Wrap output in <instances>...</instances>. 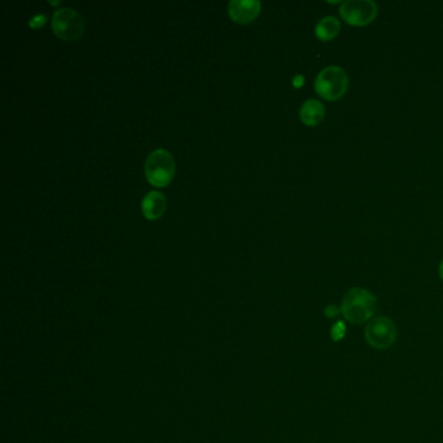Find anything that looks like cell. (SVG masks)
I'll list each match as a JSON object with an SVG mask.
<instances>
[{
	"instance_id": "6da1fadb",
	"label": "cell",
	"mask_w": 443,
	"mask_h": 443,
	"mask_svg": "<svg viewBox=\"0 0 443 443\" xmlns=\"http://www.w3.org/2000/svg\"><path fill=\"white\" fill-rule=\"evenodd\" d=\"M377 309V301L372 292L364 288H353L344 294L341 314L346 321L360 325L373 318Z\"/></svg>"
},
{
	"instance_id": "7a4b0ae2",
	"label": "cell",
	"mask_w": 443,
	"mask_h": 443,
	"mask_svg": "<svg viewBox=\"0 0 443 443\" xmlns=\"http://www.w3.org/2000/svg\"><path fill=\"white\" fill-rule=\"evenodd\" d=\"M349 89V75L346 71L337 66L330 65L322 69L315 79V90L317 94L328 101L341 99Z\"/></svg>"
},
{
	"instance_id": "3957f363",
	"label": "cell",
	"mask_w": 443,
	"mask_h": 443,
	"mask_svg": "<svg viewBox=\"0 0 443 443\" xmlns=\"http://www.w3.org/2000/svg\"><path fill=\"white\" fill-rule=\"evenodd\" d=\"M176 172V164L172 153L165 149H157L152 151L144 163V173L147 181L156 186L164 188L173 177Z\"/></svg>"
},
{
	"instance_id": "277c9868",
	"label": "cell",
	"mask_w": 443,
	"mask_h": 443,
	"mask_svg": "<svg viewBox=\"0 0 443 443\" xmlns=\"http://www.w3.org/2000/svg\"><path fill=\"white\" fill-rule=\"evenodd\" d=\"M366 341L376 350H388L396 341V327L393 320L386 316L373 317L364 330Z\"/></svg>"
},
{
	"instance_id": "5b68a950",
	"label": "cell",
	"mask_w": 443,
	"mask_h": 443,
	"mask_svg": "<svg viewBox=\"0 0 443 443\" xmlns=\"http://www.w3.org/2000/svg\"><path fill=\"white\" fill-rule=\"evenodd\" d=\"M51 26L59 38L68 42L79 38L85 27L81 14L72 8L56 10L52 16Z\"/></svg>"
},
{
	"instance_id": "8992f818",
	"label": "cell",
	"mask_w": 443,
	"mask_h": 443,
	"mask_svg": "<svg viewBox=\"0 0 443 443\" xmlns=\"http://www.w3.org/2000/svg\"><path fill=\"white\" fill-rule=\"evenodd\" d=\"M379 7L373 0H346L340 7V14L349 25L366 26L375 21Z\"/></svg>"
},
{
	"instance_id": "52a82bcc",
	"label": "cell",
	"mask_w": 443,
	"mask_h": 443,
	"mask_svg": "<svg viewBox=\"0 0 443 443\" xmlns=\"http://www.w3.org/2000/svg\"><path fill=\"white\" fill-rule=\"evenodd\" d=\"M262 10V3L257 0H231L228 12L233 21L238 24H249L253 21Z\"/></svg>"
},
{
	"instance_id": "ba28073f",
	"label": "cell",
	"mask_w": 443,
	"mask_h": 443,
	"mask_svg": "<svg viewBox=\"0 0 443 443\" xmlns=\"http://www.w3.org/2000/svg\"><path fill=\"white\" fill-rule=\"evenodd\" d=\"M142 214L149 220H157L165 212L166 199L160 191L152 190L142 201Z\"/></svg>"
},
{
	"instance_id": "9c48e42d",
	"label": "cell",
	"mask_w": 443,
	"mask_h": 443,
	"mask_svg": "<svg viewBox=\"0 0 443 443\" xmlns=\"http://www.w3.org/2000/svg\"><path fill=\"white\" fill-rule=\"evenodd\" d=\"M299 116L304 125L316 127L325 117V107L317 99H308L302 104Z\"/></svg>"
},
{
	"instance_id": "30bf717a",
	"label": "cell",
	"mask_w": 443,
	"mask_h": 443,
	"mask_svg": "<svg viewBox=\"0 0 443 443\" xmlns=\"http://www.w3.org/2000/svg\"><path fill=\"white\" fill-rule=\"evenodd\" d=\"M340 30H341V23L338 21V18L334 16H327L317 23L315 34L320 40L329 42L340 34Z\"/></svg>"
},
{
	"instance_id": "8fae6325",
	"label": "cell",
	"mask_w": 443,
	"mask_h": 443,
	"mask_svg": "<svg viewBox=\"0 0 443 443\" xmlns=\"http://www.w3.org/2000/svg\"><path fill=\"white\" fill-rule=\"evenodd\" d=\"M344 334H346V327H344L342 321H338L337 324L333 325V328H331V338L334 341H341L343 337H344Z\"/></svg>"
},
{
	"instance_id": "7c38bea8",
	"label": "cell",
	"mask_w": 443,
	"mask_h": 443,
	"mask_svg": "<svg viewBox=\"0 0 443 443\" xmlns=\"http://www.w3.org/2000/svg\"><path fill=\"white\" fill-rule=\"evenodd\" d=\"M341 312V308H338L337 305H328L327 308H325V315L327 316L330 317V318H334V317L337 316L338 314Z\"/></svg>"
},
{
	"instance_id": "4fadbf2b",
	"label": "cell",
	"mask_w": 443,
	"mask_h": 443,
	"mask_svg": "<svg viewBox=\"0 0 443 443\" xmlns=\"http://www.w3.org/2000/svg\"><path fill=\"white\" fill-rule=\"evenodd\" d=\"M45 21H46V16L45 14H38V16H36V17H33L30 20V26L38 27V26L43 25Z\"/></svg>"
},
{
	"instance_id": "5bb4252c",
	"label": "cell",
	"mask_w": 443,
	"mask_h": 443,
	"mask_svg": "<svg viewBox=\"0 0 443 443\" xmlns=\"http://www.w3.org/2000/svg\"><path fill=\"white\" fill-rule=\"evenodd\" d=\"M303 81H304L303 76L295 77V78H294V86H296V88H299V86H302V85H303Z\"/></svg>"
},
{
	"instance_id": "9a60e30c",
	"label": "cell",
	"mask_w": 443,
	"mask_h": 443,
	"mask_svg": "<svg viewBox=\"0 0 443 443\" xmlns=\"http://www.w3.org/2000/svg\"><path fill=\"white\" fill-rule=\"evenodd\" d=\"M438 273H440V277L443 281V260L441 262V264L438 266Z\"/></svg>"
}]
</instances>
